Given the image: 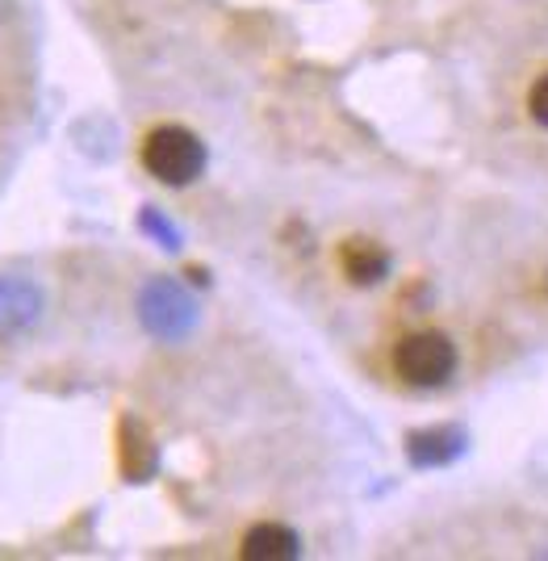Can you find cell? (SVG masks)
Here are the masks:
<instances>
[{"instance_id":"obj_1","label":"cell","mask_w":548,"mask_h":561,"mask_svg":"<svg viewBox=\"0 0 548 561\" xmlns=\"http://www.w3.org/2000/svg\"><path fill=\"white\" fill-rule=\"evenodd\" d=\"M206 164H210V151L189 126L167 122V126H155L143 139V168L167 188H185L193 181H201Z\"/></svg>"},{"instance_id":"obj_2","label":"cell","mask_w":548,"mask_h":561,"mask_svg":"<svg viewBox=\"0 0 548 561\" xmlns=\"http://www.w3.org/2000/svg\"><path fill=\"white\" fill-rule=\"evenodd\" d=\"M394 374L415 390H440L456 374V344L444 331H410L394 344Z\"/></svg>"},{"instance_id":"obj_3","label":"cell","mask_w":548,"mask_h":561,"mask_svg":"<svg viewBox=\"0 0 548 561\" xmlns=\"http://www.w3.org/2000/svg\"><path fill=\"white\" fill-rule=\"evenodd\" d=\"M139 319L155 340L176 344L197 328V302L176 277H151L139 289Z\"/></svg>"},{"instance_id":"obj_4","label":"cell","mask_w":548,"mask_h":561,"mask_svg":"<svg viewBox=\"0 0 548 561\" xmlns=\"http://www.w3.org/2000/svg\"><path fill=\"white\" fill-rule=\"evenodd\" d=\"M469 448L465 427L456 423H435V427H419L406 436V461L415 469H444Z\"/></svg>"},{"instance_id":"obj_5","label":"cell","mask_w":548,"mask_h":561,"mask_svg":"<svg viewBox=\"0 0 548 561\" xmlns=\"http://www.w3.org/2000/svg\"><path fill=\"white\" fill-rule=\"evenodd\" d=\"M43 314V289L30 277H0V340L22 335Z\"/></svg>"},{"instance_id":"obj_6","label":"cell","mask_w":548,"mask_h":561,"mask_svg":"<svg viewBox=\"0 0 548 561\" xmlns=\"http://www.w3.org/2000/svg\"><path fill=\"white\" fill-rule=\"evenodd\" d=\"M238 558L243 561H293V558H302V537H298L289 524L264 519V524H252V528L243 533Z\"/></svg>"},{"instance_id":"obj_7","label":"cell","mask_w":548,"mask_h":561,"mask_svg":"<svg viewBox=\"0 0 548 561\" xmlns=\"http://www.w3.org/2000/svg\"><path fill=\"white\" fill-rule=\"evenodd\" d=\"M339 268L343 277L369 289V285H382L389 277V252H385L377 239H364V234H352L339 243Z\"/></svg>"},{"instance_id":"obj_8","label":"cell","mask_w":548,"mask_h":561,"mask_svg":"<svg viewBox=\"0 0 548 561\" xmlns=\"http://www.w3.org/2000/svg\"><path fill=\"white\" fill-rule=\"evenodd\" d=\"M118 466L130 482H147V478L155 473V466H160L155 436H151L135 415H126L118 427Z\"/></svg>"},{"instance_id":"obj_9","label":"cell","mask_w":548,"mask_h":561,"mask_svg":"<svg viewBox=\"0 0 548 561\" xmlns=\"http://www.w3.org/2000/svg\"><path fill=\"white\" fill-rule=\"evenodd\" d=\"M139 227H143V231L151 234L160 248H167V252H176V248H180V231H176V227H172V222H167L155 206H147V210L139 214Z\"/></svg>"},{"instance_id":"obj_10","label":"cell","mask_w":548,"mask_h":561,"mask_svg":"<svg viewBox=\"0 0 548 561\" xmlns=\"http://www.w3.org/2000/svg\"><path fill=\"white\" fill-rule=\"evenodd\" d=\"M527 114H532V122L540 130H548V71L532 84V93H527Z\"/></svg>"},{"instance_id":"obj_11","label":"cell","mask_w":548,"mask_h":561,"mask_svg":"<svg viewBox=\"0 0 548 561\" xmlns=\"http://www.w3.org/2000/svg\"><path fill=\"white\" fill-rule=\"evenodd\" d=\"M545 294H548V268H545Z\"/></svg>"}]
</instances>
